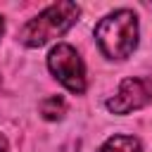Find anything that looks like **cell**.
<instances>
[{
  "label": "cell",
  "instance_id": "cell-7",
  "mask_svg": "<svg viewBox=\"0 0 152 152\" xmlns=\"http://www.w3.org/2000/svg\"><path fill=\"white\" fill-rule=\"evenodd\" d=\"M0 152H10V147H7V140H5V135L0 133Z\"/></svg>",
  "mask_w": 152,
  "mask_h": 152
},
{
  "label": "cell",
  "instance_id": "cell-1",
  "mask_svg": "<svg viewBox=\"0 0 152 152\" xmlns=\"http://www.w3.org/2000/svg\"><path fill=\"white\" fill-rule=\"evenodd\" d=\"M95 38L107 57L124 59L138 45V17L131 10H116L95 26Z\"/></svg>",
  "mask_w": 152,
  "mask_h": 152
},
{
  "label": "cell",
  "instance_id": "cell-6",
  "mask_svg": "<svg viewBox=\"0 0 152 152\" xmlns=\"http://www.w3.org/2000/svg\"><path fill=\"white\" fill-rule=\"evenodd\" d=\"M64 112H66V102H64L59 95H52V97H48V100L40 102V114H43L45 119H50V121L62 119Z\"/></svg>",
  "mask_w": 152,
  "mask_h": 152
},
{
  "label": "cell",
  "instance_id": "cell-4",
  "mask_svg": "<svg viewBox=\"0 0 152 152\" xmlns=\"http://www.w3.org/2000/svg\"><path fill=\"white\" fill-rule=\"evenodd\" d=\"M152 102V76L147 78H126L116 95L107 102V109L114 114H128Z\"/></svg>",
  "mask_w": 152,
  "mask_h": 152
},
{
  "label": "cell",
  "instance_id": "cell-5",
  "mask_svg": "<svg viewBox=\"0 0 152 152\" xmlns=\"http://www.w3.org/2000/svg\"><path fill=\"white\" fill-rule=\"evenodd\" d=\"M100 152H140V142L131 135H114L102 145Z\"/></svg>",
  "mask_w": 152,
  "mask_h": 152
},
{
  "label": "cell",
  "instance_id": "cell-3",
  "mask_svg": "<svg viewBox=\"0 0 152 152\" xmlns=\"http://www.w3.org/2000/svg\"><path fill=\"white\" fill-rule=\"evenodd\" d=\"M50 71L71 90V93H83L86 90V69L78 57V52L71 45H57L50 50L48 57Z\"/></svg>",
  "mask_w": 152,
  "mask_h": 152
},
{
  "label": "cell",
  "instance_id": "cell-8",
  "mask_svg": "<svg viewBox=\"0 0 152 152\" xmlns=\"http://www.w3.org/2000/svg\"><path fill=\"white\" fill-rule=\"evenodd\" d=\"M0 36H2V19H0Z\"/></svg>",
  "mask_w": 152,
  "mask_h": 152
},
{
  "label": "cell",
  "instance_id": "cell-2",
  "mask_svg": "<svg viewBox=\"0 0 152 152\" xmlns=\"http://www.w3.org/2000/svg\"><path fill=\"white\" fill-rule=\"evenodd\" d=\"M78 19V5L74 2H55L50 7H45L38 17H33L19 33L21 43L28 48H40L48 40L62 36L66 28H71Z\"/></svg>",
  "mask_w": 152,
  "mask_h": 152
}]
</instances>
